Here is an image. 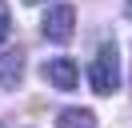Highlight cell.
Listing matches in <instances>:
<instances>
[{
    "label": "cell",
    "instance_id": "obj_1",
    "mask_svg": "<svg viewBox=\"0 0 132 128\" xmlns=\"http://www.w3.org/2000/svg\"><path fill=\"white\" fill-rule=\"evenodd\" d=\"M88 80H92V92L96 96H112L120 88V48H116V40H104L96 48V60L88 68Z\"/></svg>",
    "mask_w": 132,
    "mask_h": 128
},
{
    "label": "cell",
    "instance_id": "obj_2",
    "mask_svg": "<svg viewBox=\"0 0 132 128\" xmlns=\"http://www.w3.org/2000/svg\"><path fill=\"white\" fill-rule=\"evenodd\" d=\"M44 36L52 40V44H68L76 32V8L72 4H52L48 12H44Z\"/></svg>",
    "mask_w": 132,
    "mask_h": 128
},
{
    "label": "cell",
    "instance_id": "obj_3",
    "mask_svg": "<svg viewBox=\"0 0 132 128\" xmlns=\"http://www.w3.org/2000/svg\"><path fill=\"white\" fill-rule=\"evenodd\" d=\"M44 80L56 88H64V92H72L76 84H80V68H76V60H68V56H56V60L44 64Z\"/></svg>",
    "mask_w": 132,
    "mask_h": 128
},
{
    "label": "cell",
    "instance_id": "obj_4",
    "mask_svg": "<svg viewBox=\"0 0 132 128\" xmlns=\"http://www.w3.org/2000/svg\"><path fill=\"white\" fill-rule=\"evenodd\" d=\"M24 80V52L20 48H8V52H0V88H16Z\"/></svg>",
    "mask_w": 132,
    "mask_h": 128
},
{
    "label": "cell",
    "instance_id": "obj_5",
    "mask_svg": "<svg viewBox=\"0 0 132 128\" xmlns=\"http://www.w3.org/2000/svg\"><path fill=\"white\" fill-rule=\"evenodd\" d=\"M56 128H96V112L92 108H64L56 116Z\"/></svg>",
    "mask_w": 132,
    "mask_h": 128
},
{
    "label": "cell",
    "instance_id": "obj_6",
    "mask_svg": "<svg viewBox=\"0 0 132 128\" xmlns=\"http://www.w3.org/2000/svg\"><path fill=\"white\" fill-rule=\"evenodd\" d=\"M8 32H12V12H8V4L0 0V44L8 40Z\"/></svg>",
    "mask_w": 132,
    "mask_h": 128
},
{
    "label": "cell",
    "instance_id": "obj_7",
    "mask_svg": "<svg viewBox=\"0 0 132 128\" xmlns=\"http://www.w3.org/2000/svg\"><path fill=\"white\" fill-rule=\"evenodd\" d=\"M124 12H128V20H132V0H128V4H124Z\"/></svg>",
    "mask_w": 132,
    "mask_h": 128
},
{
    "label": "cell",
    "instance_id": "obj_8",
    "mask_svg": "<svg viewBox=\"0 0 132 128\" xmlns=\"http://www.w3.org/2000/svg\"><path fill=\"white\" fill-rule=\"evenodd\" d=\"M24 4H44V0H24Z\"/></svg>",
    "mask_w": 132,
    "mask_h": 128
},
{
    "label": "cell",
    "instance_id": "obj_9",
    "mask_svg": "<svg viewBox=\"0 0 132 128\" xmlns=\"http://www.w3.org/2000/svg\"><path fill=\"white\" fill-rule=\"evenodd\" d=\"M0 128H4V124H0Z\"/></svg>",
    "mask_w": 132,
    "mask_h": 128
}]
</instances>
